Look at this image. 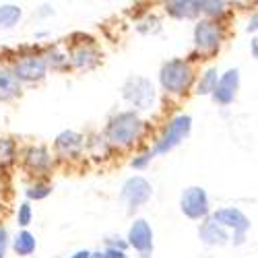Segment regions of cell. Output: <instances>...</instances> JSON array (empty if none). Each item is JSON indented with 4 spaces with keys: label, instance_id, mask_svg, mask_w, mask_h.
<instances>
[{
    "label": "cell",
    "instance_id": "d6986e66",
    "mask_svg": "<svg viewBox=\"0 0 258 258\" xmlns=\"http://www.w3.org/2000/svg\"><path fill=\"white\" fill-rule=\"evenodd\" d=\"M21 17H23V11L17 5H0V29H11L15 27Z\"/></svg>",
    "mask_w": 258,
    "mask_h": 258
},
{
    "label": "cell",
    "instance_id": "9c48e42d",
    "mask_svg": "<svg viewBox=\"0 0 258 258\" xmlns=\"http://www.w3.org/2000/svg\"><path fill=\"white\" fill-rule=\"evenodd\" d=\"M128 246L135 248L143 258H149L153 252V229L145 219H135L128 229Z\"/></svg>",
    "mask_w": 258,
    "mask_h": 258
},
{
    "label": "cell",
    "instance_id": "52a82bcc",
    "mask_svg": "<svg viewBox=\"0 0 258 258\" xmlns=\"http://www.w3.org/2000/svg\"><path fill=\"white\" fill-rule=\"evenodd\" d=\"M221 41H223V29L217 21H211V19H203L195 25V44L201 52L213 54L221 48Z\"/></svg>",
    "mask_w": 258,
    "mask_h": 258
},
{
    "label": "cell",
    "instance_id": "44dd1931",
    "mask_svg": "<svg viewBox=\"0 0 258 258\" xmlns=\"http://www.w3.org/2000/svg\"><path fill=\"white\" fill-rule=\"evenodd\" d=\"M217 69H209L203 77H201V81H199V85H197V93L199 95H211L213 91H215V85H217Z\"/></svg>",
    "mask_w": 258,
    "mask_h": 258
},
{
    "label": "cell",
    "instance_id": "ac0fdd59",
    "mask_svg": "<svg viewBox=\"0 0 258 258\" xmlns=\"http://www.w3.org/2000/svg\"><path fill=\"white\" fill-rule=\"evenodd\" d=\"M35 248H37V242H35V235L31 231L23 229V231L17 233V238L13 242V250L19 256H31L35 252Z\"/></svg>",
    "mask_w": 258,
    "mask_h": 258
},
{
    "label": "cell",
    "instance_id": "8992f818",
    "mask_svg": "<svg viewBox=\"0 0 258 258\" xmlns=\"http://www.w3.org/2000/svg\"><path fill=\"white\" fill-rule=\"evenodd\" d=\"M180 209L186 215L188 219H205L211 207H209V197H207V190L201 186H190L182 192V199H180Z\"/></svg>",
    "mask_w": 258,
    "mask_h": 258
},
{
    "label": "cell",
    "instance_id": "d4e9b609",
    "mask_svg": "<svg viewBox=\"0 0 258 258\" xmlns=\"http://www.w3.org/2000/svg\"><path fill=\"white\" fill-rule=\"evenodd\" d=\"M89 258H128L124 250H118V248H105L103 252H93Z\"/></svg>",
    "mask_w": 258,
    "mask_h": 258
},
{
    "label": "cell",
    "instance_id": "6da1fadb",
    "mask_svg": "<svg viewBox=\"0 0 258 258\" xmlns=\"http://www.w3.org/2000/svg\"><path fill=\"white\" fill-rule=\"evenodd\" d=\"M145 131V124L137 112H120L105 126V143L114 147H133Z\"/></svg>",
    "mask_w": 258,
    "mask_h": 258
},
{
    "label": "cell",
    "instance_id": "7402d4cb",
    "mask_svg": "<svg viewBox=\"0 0 258 258\" xmlns=\"http://www.w3.org/2000/svg\"><path fill=\"white\" fill-rule=\"evenodd\" d=\"M199 7H201V13L211 17V21H215L225 13V3H217V0H201Z\"/></svg>",
    "mask_w": 258,
    "mask_h": 258
},
{
    "label": "cell",
    "instance_id": "e0dca14e",
    "mask_svg": "<svg viewBox=\"0 0 258 258\" xmlns=\"http://www.w3.org/2000/svg\"><path fill=\"white\" fill-rule=\"evenodd\" d=\"M97 62H99V54L89 46H83L73 54V64L79 71H91L97 67Z\"/></svg>",
    "mask_w": 258,
    "mask_h": 258
},
{
    "label": "cell",
    "instance_id": "f1b7e54d",
    "mask_svg": "<svg viewBox=\"0 0 258 258\" xmlns=\"http://www.w3.org/2000/svg\"><path fill=\"white\" fill-rule=\"evenodd\" d=\"M250 46H252V58H256L258 56V39L256 37L250 39Z\"/></svg>",
    "mask_w": 258,
    "mask_h": 258
},
{
    "label": "cell",
    "instance_id": "9a60e30c",
    "mask_svg": "<svg viewBox=\"0 0 258 258\" xmlns=\"http://www.w3.org/2000/svg\"><path fill=\"white\" fill-rule=\"evenodd\" d=\"M21 93V83L15 79L13 71L0 67V101H11Z\"/></svg>",
    "mask_w": 258,
    "mask_h": 258
},
{
    "label": "cell",
    "instance_id": "ffe728a7",
    "mask_svg": "<svg viewBox=\"0 0 258 258\" xmlns=\"http://www.w3.org/2000/svg\"><path fill=\"white\" fill-rule=\"evenodd\" d=\"M17 157V145L13 139L0 137V167H7L15 161Z\"/></svg>",
    "mask_w": 258,
    "mask_h": 258
},
{
    "label": "cell",
    "instance_id": "4fadbf2b",
    "mask_svg": "<svg viewBox=\"0 0 258 258\" xmlns=\"http://www.w3.org/2000/svg\"><path fill=\"white\" fill-rule=\"evenodd\" d=\"M23 163L25 167L31 171V174H48L50 167H52V155L46 147H29L25 151V157H23Z\"/></svg>",
    "mask_w": 258,
    "mask_h": 258
},
{
    "label": "cell",
    "instance_id": "5bb4252c",
    "mask_svg": "<svg viewBox=\"0 0 258 258\" xmlns=\"http://www.w3.org/2000/svg\"><path fill=\"white\" fill-rule=\"evenodd\" d=\"M199 235H201V240L207 244V246H223L231 240V235L229 231H225L221 225H217L213 219H207L201 229H199Z\"/></svg>",
    "mask_w": 258,
    "mask_h": 258
},
{
    "label": "cell",
    "instance_id": "8fae6325",
    "mask_svg": "<svg viewBox=\"0 0 258 258\" xmlns=\"http://www.w3.org/2000/svg\"><path fill=\"white\" fill-rule=\"evenodd\" d=\"M238 89H240V71L229 69L217 79V85H215V91L211 93V97L221 105H229L238 95Z\"/></svg>",
    "mask_w": 258,
    "mask_h": 258
},
{
    "label": "cell",
    "instance_id": "30bf717a",
    "mask_svg": "<svg viewBox=\"0 0 258 258\" xmlns=\"http://www.w3.org/2000/svg\"><path fill=\"white\" fill-rule=\"evenodd\" d=\"M153 195V186L149 180H145L143 176H133L128 178L122 186V199L128 203L131 209H137L141 205H145Z\"/></svg>",
    "mask_w": 258,
    "mask_h": 258
},
{
    "label": "cell",
    "instance_id": "4316f807",
    "mask_svg": "<svg viewBox=\"0 0 258 258\" xmlns=\"http://www.w3.org/2000/svg\"><path fill=\"white\" fill-rule=\"evenodd\" d=\"M9 248V231L5 227H0V258H5Z\"/></svg>",
    "mask_w": 258,
    "mask_h": 258
},
{
    "label": "cell",
    "instance_id": "484cf974",
    "mask_svg": "<svg viewBox=\"0 0 258 258\" xmlns=\"http://www.w3.org/2000/svg\"><path fill=\"white\" fill-rule=\"evenodd\" d=\"M151 159H153V155L149 153V151H145V153H141L139 157H135V159L131 161V165H133L135 169H145V167H147V163L151 161Z\"/></svg>",
    "mask_w": 258,
    "mask_h": 258
},
{
    "label": "cell",
    "instance_id": "7a4b0ae2",
    "mask_svg": "<svg viewBox=\"0 0 258 258\" xmlns=\"http://www.w3.org/2000/svg\"><path fill=\"white\" fill-rule=\"evenodd\" d=\"M192 81H195V71L192 67L182 60V58H176V60H169L165 62L161 71H159V83L161 87L171 93V95H182L190 89Z\"/></svg>",
    "mask_w": 258,
    "mask_h": 258
},
{
    "label": "cell",
    "instance_id": "f546056e",
    "mask_svg": "<svg viewBox=\"0 0 258 258\" xmlns=\"http://www.w3.org/2000/svg\"><path fill=\"white\" fill-rule=\"evenodd\" d=\"M256 23H258V15L254 13V15H252V21H250V25H248V31L254 33V31H256Z\"/></svg>",
    "mask_w": 258,
    "mask_h": 258
},
{
    "label": "cell",
    "instance_id": "ba28073f",
    "mask_svg": "<svg viewBox=\"0 0 258 258\" xmlns=\"http://www.w3.org/2000/svg\"><path fill=\"white\" fill-rule=\"evenodd\" d=\"M48 73V60L41 56H27L19 60L13 69V75L19 83H35L41 81Z\"/></svg>",
    "mask_w": 258,
    "mask_h": 258
},
{
    "label": "cell",
    "instance_id": "cb8c5ba5",
    "mask_svg": "<svg viewBox=\"0 0 258 258\" xmlns=\"http://www.w3.org/2000/svg\"><path fill=\"white\" fill-rule=\"evenodd\" d=\"M31 217H33V211H31V205L29 203H23L19 207V213H17V223L21 227H27L31 223Z\"/></svg>",
    "mask_w": 258,
    "mask_h": 258
},
{
    "label": "cell",
    "instance_id": "5b68a950",
    "mask_svg": "<svg viewBox=\"0 0 258 258\" xmlns=\"http://www.w3.org/2000/svg\"><path fill=\"white\" fill-rule=\"evenodd\" d=\"M209 219H213L217 225H221L225 231L231 229V231H233V244H235V246L244 244L246 231L250 229V219L246 217V215H244L240 209H235V207L217 209Z\"/></svg>",
    "mask_w": 258,
    "mask_h": 258
},
{
    "label": "cell",
    "instance_id": "277c9868",
    "mask_svg": "<svg viewBox=\"0 0 258 258\" xmlns=\"http://www.w3.org/2000/svg\"><path fill=\"white\" fill-rule=\"evenodd\" d=\"M122 97L135 110H151L155 105V87L145 77H131L122 87Z\"/></svg>",
    "mask_w": 258,
    "mask_h": 258
},
{
    "label": "cell",
    "instance_id": "603a6c76",
    "mask_svg": "<svg viewBox=\"0 0 258 258\" xmlns=\"http://www.w3.org/2000/svg\"><path fill=\"white\" fill-rule=\"evenodd\" d=\"M50 192H52V186H50V184L35 182V184H31V186L25 190V195H27V199H31V201H41V199H46Z\"/></svg>",
    "mask_w": 258,
    "mask_h": 258
},
{
    "label": "cell",
    "instance_id": "2e32d148",
    "mask_svg": "<svg viewBox=\"0 0 258 258\" xmlns=\"http://www.w3.org/2000/svg\"><path fill=\"white\" fill-rule=\"evenodd\" d=\"M165 9L176 19H195L197 15H201L199 3H192V0H171L165 5Z\"/></svg>",
    "mask_w": 258,
    "mask_h": 258
},
{
    "label": "cell",
    "instance_id": "7c38bea8",
    "mask_svg": "<svg viewBox=\"0 0 258 258\" xmlns=\"http://www.w3.org/2000/svg\"><path fill=\"white\" fill-rule=\"evenodd\" d=\"M83 147H85V139L83 135L75 133V131H64L56 137L54 141V149H56V153L64 159H75L81 155L83 151Z\"/></svg>",
    "mask_w": 258,
    "mask_h": 258
},
{
    "label": "cell",
    "instance_id": "83f0119b",
    "mask_svg": "<svg viewBox=\"0 0 258 258\" xmlns=\"http://www.w3.org/2000/svg\"><path fill=\"white\" fill-rule=\"evenodd\" d=\"M91 256V252L89 250H79V252H75L73 256H69V258H89Z\"/></svg>",
    "mask_w": 258,
    "mask_h": 258
},
{
    "label": "cell",
    "instance_id": "3957f363",
    "mask_svg": "<svg viewBox=\"0 0 258 258\" xmlns=\"http://www.w3.org/2000/svg\"><path fill=\"white\" fill-rule=\"evenodd\" d=\"M190 128H192V118H190L188 114H180V116H176L174 120H171V122L165 126L163 135L155 141L153 149H151L149 153L155 157V155H163V153L171 151V149L178 147V145L190 135Z\"/></svg>",
    "mask_w": 258,
    "mask_h": 258
}]
</instances>
